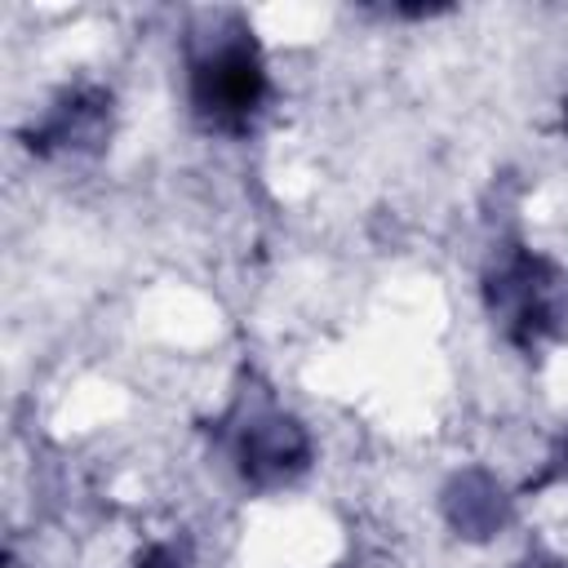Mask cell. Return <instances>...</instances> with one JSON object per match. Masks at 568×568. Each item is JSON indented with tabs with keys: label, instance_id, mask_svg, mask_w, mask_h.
Segmentation results:
<instances>
[{
	"label": "cell",
	"instance_id": "obj_1",
	"mask_svg": "<svg viewBox=\"0 0 568 568\" xmlns=\"http://www.w3.org/2000/svg\"><path fill=\"white\" fill-rule=\"evenodd\" d=\"M262 98V67L248 44L217 49L209 62L195 67V102L213 120H240Z\"/></svg>",
	"mask_w": 568,
	"mask_h": 568
}]
</instances>
